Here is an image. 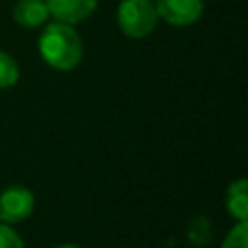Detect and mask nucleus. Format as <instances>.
<instances>
[{
    "label": "nucleus",
    "mask_w": 248,
    "mask_h": 248,
    "mask_svg": "<svg viewBox=\"0 0 248 248\" xmlns=\"http://www.w3.org/2000/svg\"><path fill=\"white\" fill-rule=\"evenodd\" d=\"M159 16L153 0H122L118 7V26L126 37L144 39L155 31Z\"/></svg>",
    "instance_id": "f03ea898"
},
{
    "label": "nucleus",
    "mask_w": 248,
    "mask_h": 248,
    "mask_svg": "<svg viewBox=\"0 0 248 248\" xmlns=\"http://www.w3.org/2000/svg\"><path fill=\"white\" fill-rule=\"evenodd\" d=\"M222 248H248V224L237 222L231 231L227 233L222 242Z\"/></svg>",
    "instance_id": "1a4fd4ad"
},
{
    "label": "nucleus",
    "mask_w": 248,
    "mask_h": 248,
    "mask_svg": "<svg viewBox=\"0 0 248 248\" xmlns=\"http://www.w3.org/2000/svg\"><path fill=\"white\" fill-rule=\"evenodd\" d=\"M155 11L172 26H189L201 20L205 11L202 0H153Z\"/></svg>",
    "instance_id": "20e7f679"
},
{
    "label": "nucleus",
    "mask_w": 248,
    "mask_h": 248,
    "mask_svg": "<svg viewBox=\"0 0 248 248\" xmlns=\"http://www.w3.org/2000/svg\"><path fill=\"white\" fill-rule=\"evenodd\" d=\"M50 17L63 24H78L85 22L98 7V0H46Z\"/></svg>",
    "instance_id": "39448f33"
},
{
    "label": "nucleus",
    "mask_w": 248,
    "mask_h": 248,
    "mask_svg": "<svg viewBox=\"0 0 248 248\" xmlns=\"http://www.w3.org/2000/svg\"><path fill=\"white\" fill-rule=\"evenodd\" d=\"M20 78V68H17V61L13 59L9 52L0 50V90H9L13 87Z\"/></svg>",
    "instance_id": "6e6552de"
},
{
    "label": "nucleus",
    "mask_w": 248,
    "mask_h": 248,
    "mask_svg": "<svg viewBox=\"0 0 248 248\" xmlns=\"http://www.w3.org/2000/svg\"><path fill=\"white\" fill-rule=\"evenodd\" d=\"M48 17H50V11H48L46 0H17L13 4V20L24 29H37L46 24Z\"/></svg>",
    "instance_id": "423d86ee"
},
{
    "label": "nucleus",
    "mask_w": 248,
    "mask_h": 248,
    "mask_svg": "<svg viewBox=\"0 0 248 248\" xmlns=\"http://www.w3.org/2000/svg\"><path fill=\"white\" fill-rule=\"evenodd\" d=\"M39 55L59 72H70L74 70L83 59V39L74 31V26L63 24V22H52L44 29L39 35Z\"/></svg>",
    "instance_id": "f257e3e1"
},
{
    "label": "nucleus",
    "mask_w": 248,
    "mask_h": 248,
    "mask_svg": "<svg viewBox=\"0 0 248 248\" xmlns=\"http://www.w3.org/2000/svg\"><path fill=\"white\" fill-rule=\"evenodd\" d=\"M55 248H78V246H74V244H61V246H55Z\"/></svg>",
    "instance_id": "9b49d317"
},
{
    "label": "nucleus",
    "mask_w": 248,
    "mask_h": 248,
    "mask_svg": "<svg viewBox=\"0 0 248 248\" xmlns=\"http://www.w3.org/2000/svg\"><path fill=\"white\" fill-rule=\"evenodd\" d=\"M227 211L237 220V222H246L248 218V181L237 179L227 187Z\"/></svg>",
    "instance_id": "0eeeda50"
},
{
    "label": "nucleus",
    "mask_w": 248,
    "mask_h": 248,
    "mask_svg": "<svg viewBox=\"0 0 248 248\" xmlns=\"http://www.w3.org/2000/svg\"><path fill=\"white\" fill-rule=\"evenodd\" d=\"M0 248H24L22 237L9 224H2V222H0Z\"/></svg>",
    "instance_id": "9d476101"
},
{
    "label": "nucleus",
    "mask_w": 248,
    "mask_h": 248,
    "mask_svg": "<svg viewBox=\"0 0 248 248\" xmlns=\"http://www.w3.org/2000/svg\"><path fill=\"white\" fill-rule=\"evenodd\" d=\"M35 211V196L31 189L22 185H11V187L0 192V222L2 224H20L31 218Z\"/></svg>",
    "instance_id": "7ed1b4c3"
}]
</instances>
